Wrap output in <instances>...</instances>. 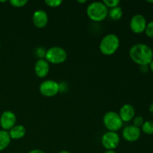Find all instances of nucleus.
Returning a JSON list of instances; mask_svg holds the SVG:
<instances>
[{
    "label": "nucleus",
    "mask_w": 153,
    "mask_h": 153,
    "mask_svg": "<svg viewBox=\"0 0 153 153\" xmlns=\"http://www.w3.org/2000/svg\"><path fill=\"white\" fill-rule=\"evenodd\" d=\"M129 57L133 62L139 66H149L153 60V50L147 44L135 43L130 48Z\"/></svg>",
    "instance_id": "nucleus-1"
},
{
    "label": "nucleus",
    "mask_w": 153,
    "mask_h": 153,
    "mask_svg": "<svg viewBox=\"0 0 153 153\" xmlns=\"http://www.w3.org/2000/svg\"><path fill=\"white\" fill-rule=\"evenodd\" d=\"M87 15L94 22H101L107 17L108 8L103 1H93L87 7Z\"/></svg>",
    "instance_id": "nucleus-2"
},
{
    "label": "nucleus",
    "mask_w": 153,
    "mask_h": 153,
    "mask_svg": "<svg viewBox=\"0 0 153 153\" xmlns=\"http://www.w3.org/2000/svg\"><path fill=\"white\" fill-rule=\"evenodd\" d=\"M120 46V39L115 34H108L103 37L100 43V50L103 55H112Z\"/></svg>",
    "instance_id": "nucleus-3"
},
{
    "label": "nucleus",
    "mask_w": 153,
    "mask_h": 153,
    "mask_svg": "<svg viewBox=\"0 0 153 153\" xmlns=\"http://www.w3.org/2000/svg\"><path fill=\"white\" fill-rule=\"evenodd\" d=\"M103 123L105 127L109 131H117L120 129L123 125V122L121 120L119 114L116 111L106 112L103 116Z\"/></svg>",
    "instance_id": "nucleus-4"
},
{
    "label": "nucleus",
    "mask_w": 153,
    "mask_h": 153,
    "mask_svg": "<svg viewBox=\"0 0 153 153\" xmlns=\"http://www.w3.org/2000/svg\"><path fill=\"white\" fill-rule=\"evenodd\" d=\"M44 58L51 64H62L67 60V53L62 47L52 46L46 50Z\"/></svg>",
    "instance_id": "nucleus-5"
},
{
    "label": "nucleus",
    "mask_w": 153,
    "mask_h": 153,
    "mask_svg": "<svg viewBox=\"0 0 153 153\" xmlns=\"http://www.w3.org/2000/svg\"><path fill=\"white\" fill-rule=\"evenodd\" d=\"M120 138L115 131H107L101 138V143L106 150H114L120 144Z\"/></svg>",
    "instance_id": "nucleus-6"
},
{
    "label": "nucleus",
    "mask_w": 153,
    "mask_h": 153,
    "mask_svg": "<svg viewBox=\"0 0 153 153\" xmlns=\"http://www.w3.org/2000/svg\"><path fill=\"white\" fill-rule=\"evenodd\" d=\"M40 94L46 97H52L60 92L59 83L54 80H45L39 87Z\"/></svg>",
    "instance_id": "nucleus-7"
},
{
    "label": "nucleus",
    "mask_w": 153,
    "mask_h": 153,
    "mask_svg": "<svg viewBox=\"0 0 153 153\" xmlns=\"http://www.w3.org/2000/svg\"><path fill=\"white\" fill-rule=\"evenodd\" d=\"M147 22L143 15L137 13L134 15L130 20L129 26L131 31L135 34H141L146 29Z\"/></svg>",
    "instance_id": "nucleus-8"
},
{
    "label": "nucleus",
    "mask_w": 153,
    "mask_h": 153,
    "mask_svg": "<svg viewBox=\"0 0 153 153\" xmlns=\"http://www.w3.org/2000/svg\"><path fill=\"white\" fill-rule=\"evenodd\" d=\"M16 123V116L11 111H4L0 116V126L4 131H9Z\"/></svg>",
    "instance_id": "nucleus-9"
},
{
    "label": "nucleus",
    "mask_w": 153,
    "mask_h": 153,
    "mask_svg": "<svg viewBox=\"0 0 153 153\" xmlns=\"http://www.w3.org/2000/svg\"><path fill=\"white\" fill-rule=\"evenodd\" d=\"M141 135V130L138 127L134 125L126 126L122 131V136L126 141L135 142L138 140Z\"/></svg>",
    "instance_id": "nucleus-10"
},
{
    "label": "nucleus",
    "mask_w": 153,
    "mask_h": 153,
    "mask_svg": "<svg viewBox=\"0 0 153 153\" xmlns=\"http://www.w3.org/2000/svg\"><path fill=\"white\" fill-rule=\"evenodd\" d=\"M49 22L48 14L44 10L39 9L35 10L32 16V22L37 28H43L46 26Z\"/></svg>",
    "instance_id": "nucleus-11"
},
{
    "label": "nucleus",
    "mask_w": 153,
    "mask_h": 153,
    "mask_svg": "<svg viewBox=\"0 0 153 153\" xmlns=\"http://www.w3.org/2000/svg\"><path fill=\"white\" fill-rule=\"evenodd\" d=\"M49 63L45 58H39L34 64V73L39 78H44L49 74Z\"/></svg>",
    "instance_id": "nucleus-12"
},
{
    "label": "nucleus",
    "mask_w": 153,
    "mask_h": 153,
    "mask_svg": "<svg viewBox=\"0 0 153 153\" xmlns=\"http://www.w3.org/2000/svg\"><path fill=\"white\" fill-rule=\"evenodd\" d=\"M119 115L123 122L128 123L135 117V109L131 104H125L120 108Z\"/></svg>",
    "instance_id": "nucleus-13"
},
{
    "label": "nucleus",
    "mask_w": 153,
    "mask_h": 153,
    "mask_svg": "<svg viewBox=\"0 0 153 153\" xmlns=\"http://www.w3.org/2000/svg\"><path fill=\"white\" fill-rule=\"evenodd\" d=\"M10 139L13 140H19L24 137L26 133V129L22 125H15L8 131Z\"/></svg>",
    "instance_id": "nucleus-14"
},
{
    "label": "nucleus",
    "mask_w": 153,
    "mask_h": 153,
    "mask_svg": "<svg viewBox=\"0 0 153 153\" xmlns=\"http://www.w3.org/2000/svg\"><path fill=\"white\" fill-rule=\"evenodd\" d=\"M10 135L7 131L4 130H0V151H3L5 149L9 144L10 143Z\"/></svg>",
    "instance_id": "nucleus-15"
},
{
    "label": "nucleus",
    "mask_w": 153,
    "mask_h": 153,
    "mask_svg": "<svg viewBox=\"0 0 153 153\" xmlns=\"http://www.w3.org/2000/svg\"><path fill=\"white\" fill-rule=\"evenodd\" d=\"M108 15L111 19L117 21L122 18L123 15V9L120 6H117V7L111 8L110 10H108Z\"/></svg>",
    "instance_id": "nucleus-16"
},
{
    "label": "nucleus",
    "mask_w": 153,
    "mask_h": 153,
    "mask_svg": "<svg viewBox=\"0 0 153 153\" xmlns=\"http://www.w3.org/2000/svg\"><path fill=\"white\" fill-rule=\"evenodd\" d=\"M141 132H143L146 134H153V120L144 121L142 126L140 127Z\"/></svg>",
    "instance_id": "nucleus-17"
},
{
    "label": "nucleus",
    "mask_w": 153,
    "mask_h": 153,
    "mask_svg": "<svg viewBox=\"0 0 153 153\" xmlns=\"http://www.w3.org/2000/svg\"><path fill=\"white\" fill-rule=\"evenodd\" d=\"M9 2L14 7H24L28 1V0H10Z\"/></svg>",
    "instance_id": "nucleus-18"
},
{
    "label": "nucleus",
    "mask_w": 153,
    "mask_h": 153,
    "mask_svg": "<svg viewBox=\"0 0 153 153\" xmlns=\"http://www.w3.org/2000/svg\"><path fill=\"white\" fill-rule=\"evenodd\" d=\"M144 32L148 37L153 38V20L147 22Z\"/></svg>",
    "instance_id": "nucleus-19"
},
{
    "label": "nucleus",
    "mask_w": 153,
    "mask_h": 153,
    "mask_svg": "<svg viewBox=\"0 0 153 153\" xmlns=\"http://www.w3.org/2000/svg\"><path fill=\"white\" fill-rule=\"evenodd\" d=\"M120 0H104L103 3L105 4L108 8H113V7H117L120 4Z\"/></svg>",
    "instance_id": "nucleus-20"
},
{
    "label": "nucleus",
    "mask_w": 153,
    "mask_h": 153,
    "mask_svg": "<svg viewBox=\"0 0 153 153\" xmlns=\"http://www.w3.org/2000/svg\"><path fill=\"white\" fill-rule=\"evenodd\" d=\"M63 1L61 0H46L45 3L50 7H58L61 6Z\"/></svg>",
    "instance_id": "nucleus-21"
},
{
    "label": "nucleus",
    "mask_w": 153,
    "mask_h": 153,
    "mask_svg": "<svg viewBox=\"0 0 153 153\" xmlns=\"http://www.w3.org/2000/svg\"><path fill=\"white\" fill-rule=\"evenodd\" d=\"M144 123V119H143V117L141 116H136L134 117V119H133V125L136 127H138L140 128V127L142 126V125Z\"/></svg>",
    "instance_id": "nucleus-22"
},
{
    "label": "nucleus",
    "mask_w": 153,
    "mask_h": 153,
    "mask_svg": "<svg viewBox=\"0 0 153 153\" xmlns=\"http://www.w3.org/2000/svg\"><path fill=\"white\" fill-rule=\"evenodd\" d=\"M46 52V51L43 47H38L36 50V54H37V57H39L40 59V58H44Z\"/></svg>",
    "instance_id": "nucleus-23"
},
{
    "label": "nucleus",
    "mask_w": 153,
    "mask_h": 153,
    "mask_svg": "<svg viewBox=\"0 0 153 153\" xmlns=\"http://www.w3.org/2000/svg\"><path fill=\"white\" fill-rule=\"evenodd\" d=\"M140 70L142 73H146L149 71V67L148 65H143V66H140Z\"/></svg>",
    "instance_id": "nucleus-24"
},
{
    "label": "nucleus",
    "mask_w": 153,
    "mask_h": 153,
    "mask_svg": "<svg viewBox=\"0 0 153 153\" xmlns=\"http://www.w3.org/2000/svg\"><path fill=\"white\" fill-rule=\"evenodd\" d=\"M28 153H46V152H43V150H40V149H32V150L30 151Z\"/></svg>",
    "instance_id": "nucleus-25"
},
{
    "label": "nucleus",
    "mask_w": 153,
    "mask_h": 153,
    "mask_svg": "<svg viewBox=\"0 0 153 153\" xmlns=\"http://www.w3.org/2000/svg\"><path fill=\"white\" fill-rule=\"evenodd\" d=\"M149 112H150V113L152 114H153V102H152V103H151L150 105H149Z\"/></svg>",
    "instance_id": "nucleus-26"
},
{
    "label": "nucleus",
    "mask_w": 153,
    "mask_h": 153,
    "mask_svg": "<svg viewBox=\"0 0 153 153\" xmlns=\"http://www.w3.org/2000/svg\"><path fill=\"white\" fill-rule=\"evenodd\" d=\"M149 70H150L151 71H152V73H153V60H152V61H151L150 64H149Z\"/></svg>",
    "instance_id": "nucleus-27"
},
{
    "label": "nucleus",
    "mask_w": 153,
    "mask_h": 153,
    "mask_svg": "<svg viewBox=\"0 0 153 153\" xmlns=\"http://www.w3.org/2000/svg\"><path fill=\"white\" fill-rule=\"evenodd\" d=\"M104 153H117L115 150H106Z\"/></svg>",
    "instance_id": "nucleus-28"
},
{
    "label": "nucleus",
    "mask_w": 153,
    "mask_h": 153,
    "mask_svg": "<svg viewBox=\"0 0 153 153\" xmlns=\"http://www.w3.org/2000/svg\"><path fill=\"white\" fill-rule=\"evenodd\" d=\"M77 1H78V2H79V3H81V4H84V3L87 2L86 0H82V1H81V0H78Z\"/></svg>",
    "instance_id": "nucleus-29"
},
{
    "label": "nucleus",
    "mask_w": 153,
    "mask_h": 153,
    "mask_svg": "<svg viewBox=\"0 0 153 153\" xmlns=\"http://www.w3.org/2000/svg\"><path fill=\"white\" fill-rule=\"evenodd\" d=\"M58 153H71V152H69V151H67V150H62V151H61V152H59Z\"/></svg>",
    "instance_id": "nucleus-30"
},
{
    "label": "nucleus",
    "mask_w": 153,
    "mask_h": 153,
    "mask_svg": "<svg viewBox=\"0 0 153 153\" xmlns=\"http://www.w3.org/2000/svg\"><path fill=\"white\" fill-rule=\"evenodd\" d=\"M147 2H149V3H153V0H152V1H147Z\"/></svg>",
    "instance_id": "nucleus-31"
},
{
    "label": "nucleus",
    "mask_w": 153,
    "mask_h": 153,
    "mask_svg": "<svg viewBox=\"0 0 153 153\" xmlns=\"http://www.w3.org/2000/svg\"><path fill=\"white\" fill-rule=\"evenodd\" d=\"M0 49H1V43H0Z\"/></svg>",
    "instance_id": "nucleus-32"
}]
</instances>
